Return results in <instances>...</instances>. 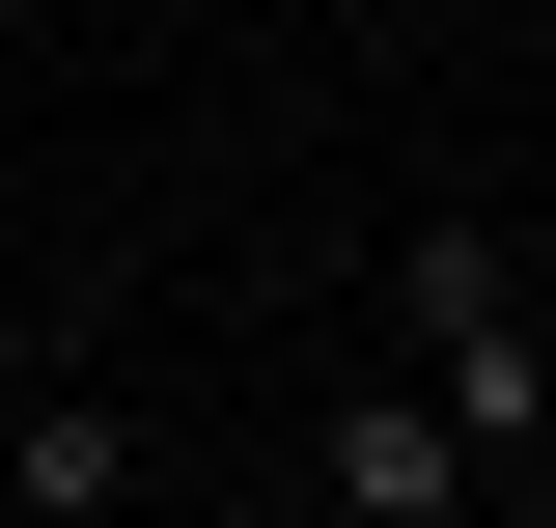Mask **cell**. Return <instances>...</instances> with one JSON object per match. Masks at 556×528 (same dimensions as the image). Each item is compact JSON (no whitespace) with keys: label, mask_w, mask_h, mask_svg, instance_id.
<instances>
[{"label":"cell","mask_w":556,"mask_h":528,"mask_svg":"<svg viewBox=\"0 0 556 528\" xmlns=\"http://www.w3.org/2000/svg\"><path fill=\"white\" fill-rule=\"evenodd\" d=\"M390 334H417V390L473 417V473L556 445V334H529V278H501V223H417V251H390Z\"/></svg>","instance_id":"cell-1"},{"label":"cell","mask_w":556,"mask_h":528,"mask_svg":"<svg viewBox=\"0 0 556 528\" xmlns=\"http://www.w3.org/2000/svg\"><path fill=\"white\" fill-rule=\"evenodd\" d=\"M306 501H334V528H473L501 473H473V417H445V390L390 362V390H334V445H306Z\"/></svg>","instance_id":"cell-2"},{"label":"cell","mask_w":556,"mask_h":528,"mask_svg":"<svg viewBox=\"0 0 556 528\" xmlns=\"http://www.w3.org/2000/svg\"><path fill=\"white\" fill-rule=\"evenodd\" d=\"M0 501H28V528H112L139 501V417L112 390H0Z\"/></svg>","instance_id":"cell-3"},{"label":"cell","mask_w":556,"mask_h":528,"mask_svg":"<svg viewBox=\"0 0 556 528\" xmlns=\"http://www.w3.org/2000/svg\"><path fill=\"white\" fill-rule=\"evenodd\" d=\"M501 528H556V445H529V473H501Z\"/></svg>","instance_id":"cell-4"},{"label":"cell","mask_w":556,"mask_h":528,"mask_svg":"<svg viewBox=\"0 0 556 528\" xmlns=\"http://www.w3.org/2000/svg\"><path fill=\"white\" fill-rule=\"evenodd\" d=\"M0 390H28V362H0Z\"/></svg>","instance_id":"cell-5"},{"label":"cell","mask_w":556,"mask_h":528,"mask_svg":"<svg viewBox=\"0 0 556 528\" xmlns=\"http://www.w3.org/2000/svg\"><path fill=\"white\" fill-rule=\"evenodd\" d=\"M0 528H28V501H0Z\"/></svg>","instance_id":"cell-6"}]
</instances>
